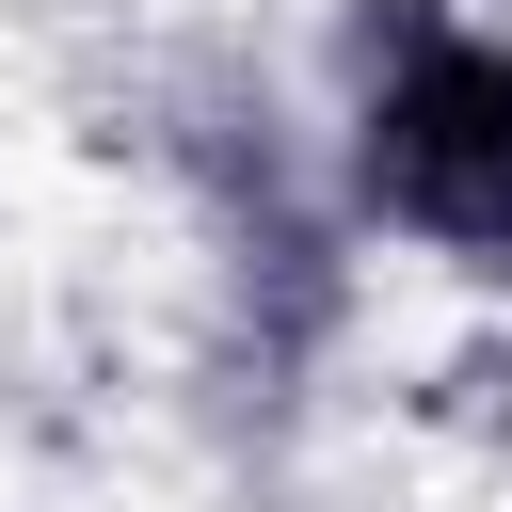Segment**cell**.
Returning <instances> with one entry per match:
<instances>
[{
  "instance_id": "obj_1",
  "label": "cell",
  "mask_w": 512,
  "mask_h": 512,
  "mask_svg": "<svg viewBox=\"0 0 512 512\" xmlns=\"http://www.w3.org/2000/svg\"><path fill=\"white\" fill-rule=\"evenodd\" d=\"M352 192L512 288V48L448 32L432 0H368L352 32Z\"/></svg>"
}]
</instances>
